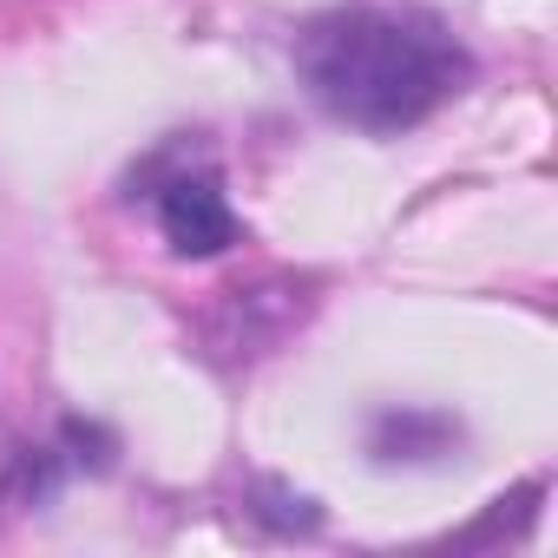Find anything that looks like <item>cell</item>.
I'll list each match as a JSON object with an SVG mask.
<instances>
[{"label":"cell","mask_w":558,"mask_h":558,"mask_svg":"<svg viewBox=\"0 0 558 558\" xmlns=\"http://www.w3.org/2000/svg\"><path fill=\"white\" fill-rule=\"evenodd\" d=\"M296 73L323 112L362 132H401L421 125L440 99H453L473 66L434 14L342 8L303 27Z\"/></svg>","instance_id":"1"},{"label":"cell","mask_w":558,"mask_h":558,"mask_svg":"<svg viewBox=\"0 0 558 558\" xmlns=\"http://www.w3.org/2000/svg\"><path fill=\"white\" fill-rule=\"evenodd\" d=\"M151 210H158V230L178 256H217L236 243V217L217 191V171H171L151 191Z\"/></svg>","instance_id":"2"}]
</instances>
